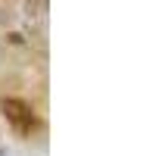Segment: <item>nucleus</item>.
<instances>
[{
  "instance_id": "1",
  "label": "nucleus",
  "mask_w": 156,
  "mask_h": 156,
  "mask_svg": "<svg viewBox=\"0 0 156 156\" xmlns=\"http://www.w3.org/2000/svg\"><path fill=\"white\" fill-rule=\"evenodd\" d=\"M3 112H6L19 128H28V125H31V106H28V103H22V100H12V97L3 100Z\"/></svg>"
}]
</instances>
